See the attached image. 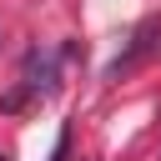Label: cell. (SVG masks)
I'll use <instances>...</instances> for the list:
<instances>
[{"label":"cell","mask_w":161,"mask_h":161,"mask_svg":"<svg viewBox=\"0 0 161 161\" xmlns=\"http://www.w3.org/2000/svg\"><path fill=\"white\" fill-rule=\"evenodd\" d=\"M60 55H65V45H60V50L30 45V50H25V80H20V86H25L30 96H50V91H55V60H60Z\"/></svg>","instance_id":"obj_2"},{"label":"cell","mask_w":161,"mask_h":161,"mask_svg":"<svg viewBox=\"0 0 161 161\" xmlns=\"http://www.w3.org/2000/svg\"><path fill=\"white\" fill-rule=\"evenodd\" d=\"M0 161H10V156H5V151H0Z\"/></svg>","instance_id":"obj_5"},{"label":"cell","mask_w":161,"mask_h":161,"mask_svg":"<svg viewBox=\"0 0 161 161\" xmlns=\"http://www.w3.org/2000/svg\"><path fill=\"white\" fill-rule=\"evenodd\" d=\"M156 50H161V20L151 15V20H141V25H136L131 45H126V50H121V55L106 65V80H121L131 65H141V60H146V55H156Z\"/></svg>","instance_id":"obj_1"},{"label":"cell","mask_w":161,"mask_h":161,"mask_svg":"<svg viewBox=\"0 0 161 161\" xmlns=\"http://www.w3.org/2000/svg\"><path fill=\"white\" fill-rule=\"evenodd\" d=\"M65 151H70V126H60V136H55V151H50V161H65Z\"/></svg>","instance_id":"obj_4"},{"label":"cell","mask_w":161,"mask_h":161,"mask_svg":"<svg viewBox=\"0 0 161 161\" xmlns=\"http://www.w3.org/2000/svg\"><path fill=\"white\" fill-rule=\"evenodd\" d=\"M25 96H30L25 86H15V91H5V96H0V111H20V106H25Z\"/></svg>","instance_id":"obj_3"}]
</instances>
